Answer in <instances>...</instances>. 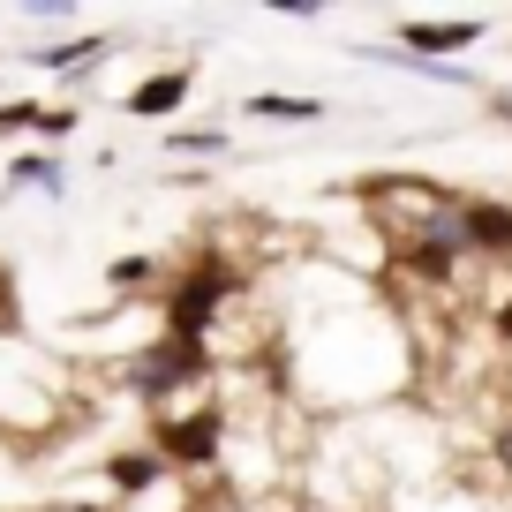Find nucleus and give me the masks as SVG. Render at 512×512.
Returning a JSON list of instances; mask_svg holds the SVG:
<instances>
[{
  "label": "nucleus",
  "mask_w": 512,
  "mask_h": 512,
  "mask_svg": "<svg viewBox=\"0 0 512 512\" xmlns=\"http://www.w3.org/2000/svg\"><path fill=\"white\" fill-rule=\"evenodd\" d=\"M226 437H234V422H226V407H181V415H151V452H159L166 467H181V475H211V467L226 460Z\"/></svg>",
  "instance_id": "f03ea898"
},
{
  "label": "nucleus",
  "mask_w": 512,
  "mask_h": 512,
  "mask_svg": "<svg viewBox=\"0 0 512 512\" xmlns=\"http://www.w3.org/2000/svg\"><path fill=\"white\" fill-rule=\"evenodd\" d=\"M68 128H76V113H68V106H38L31 136H68Z\"/></svg>",
  "instance_id": "2eb2a0df"
},
{
  "label": "nucleus",
  "mask_w": 512,
  "mask_h": 512,
  "mask_svg": "<svg viewBox=\"0 0 512 512\" xmlns=\"http://www.w3.org/2000/svg\"><path fill=\"white\" fill-rule=\"evenodd\" d=\"M362 61H384V68H407V76H422V83H452V91H475V76L467 68H452V61H422V53H400V46H354Z\"/></svg>",
  "instance_id": "6e6552de"
},
{
  "label": "nucleus",
  "mask_w": 512,
  "mask_h": 512,
  "mask_svg": "<svg viewBox=\"0 0 512 512\" xmlns=\"http://www.w3.org/2000/svg\"><path fill=\"white\" fill-rule=\"evenodd\" d=\"M241 113H249V121H272V128H309V121H324L332 106L309 98V91H256Z\"/></svg>",
  "instance_id": "0eeeda50"
},
{
  "label": "nucleus",
  "mask_w": 512,
  "mask_h": 512,
  "mask_svg": "<svg viewBox=\"0 0 512 512\" xmlns=\"http://www.w3.org/2000/svg\"><path fill=\"white\" fill-rule=\"evenodd\" d=\"M106 279L113 287H151V279H159V256H113Z\"/></svg>",
  "instance_id": "4468645a"
},
{
  "label": "nucleus",
  "mask_w": 512,
  "mask_h": 512,
  "mask_svg": "<svg viewBox=\"0 0 512 512\" xmlns=\"http://www.w3.org/2000/svg\"><path fill=\"white\" fill-rule=\"evenodd\" d=\"M106 53H113L106 38H68V46H38L31 61L46 68V76H83V68H98Z\"/></svg>",
  "instance_id": "9d476101"
},
{
  "label": "nucleus",
  "mask_w": 512,
  "mask_h": 512,
  "mask_svg": "<svg viewBox=\"0 0 512 512\" xmlns=\"http://www.w3.org/2000/svg\"><path fill=\"white\" fill-rule=\"evenodd\" d=\"M460 234H467L475 256L512 264V204L505 196H460Z\"/></svg>",
  "instance_id": "20e7f679"
},
{
  "label": "nucleus",
  "mask_w": 512,
  "mask_h": 512,
  "mask_svg": "<svg viewBox=\"0 0 512 512\" xmlns=\"http://www.w3.org/2000/svg\"><path fill=\"white\" fill-rule=\"evenodd\" d=\"M189 91H196V61H174V68H159V76H144L128 91V113L136 121H166V113L189 106Z\"/></svg>",
  "instance_id": "423d86ee"
},
{
  "label": "nucleus",
  "mask_w": 512,
  "mask_h": 512,
  "mask_svg": "<svg viewBox=\"0 0 512 512\" xmlns=\"http://www.w3.org/2000/svg\"><path fill=\"white\" fill-rule=\"evenodd\" d=\"M505 460H512V430H505Z\"/></svg>",
  "instance_id": "6ab92c4d"
},
{
  "label": "nucleus",
  "mask_w": 512,
  "mask_h": 512,
  "mask_svg": "<svg viewBox=\"0 0 512 512\" xmlns=\"http://www.w3.org/2000/svg\"><path fill=\"white\" fill-rule=\"evenodd\" d=\"M106 482H113V490H121V497H144V490H159V482H166V460H159V452H113V460H106Z\"/></svg>",
  "instance_id": "1a4fd4ad"
},
{
  "label": "nucleus",
  "mask_w": 512,
  "mask_h": 512,
  "mask_svg": "<svg viewBox=\"0 0 512 512\" xmlns=\"http://www.w3.org/2000/svg\"><path fill=\"white\" fill-rule=\"evenodd\" d=\"M8 189H46V196H61L68 181H61V159L53 151H23L16 166H8Z\"/></svg>",
  "instance_id": "9b49d317"
},
{
  "label": "nucleus",
  "mask_w": 512,
  "mask_h": 512,
  "mask_svg": "<svg viewBox=\"0 0 512 512\" xmlns=\"http://www.w3.org/2000/svg\"><path fill=\"white\" fill-rule=\"evenodd\" d=\"M490 106H497V121H505V128H512V91H497V98H490Z\"/></svg>",
  "instance_id": "a211bd4d"
},
{
  "label": "nucleus",
  "mask_w": 512,
  "mask_h": 512,
  "mask_svg": "<svg viewBox=\"0 0 512 512\" xmlns=\"http://www.w3.org/2000/svg\"><path fill=\"white\" fill-rule=\"evenodd\" d=\"M0 339H23V302H16V264L0 256Z\"/></svg>",
  "instance_id": "ddd939ff"
},
{
  "label": "nucleus",
  "mask_w": 512,
  "mask_h": 512,
  "mask_svg": "<svg viewBox=\"0 0 512 512\" xmlns=\"http://www.w3.org/2000/svg\"><path fill=\"white\" fill-rule=\"evenodd\" d=\"M196 384H211V347H189V339H151L128 362V392L144 407H166L174 392H196Z\"/></svg>",
  "instance_id": "7ed1b4c3"
},
{
  "label": "nucleus",
  "mask_w": 512,
  "mask_h": 512,
  "mask_svg": "<svg viewBox=\"0 0 512 512\" xmlns=\"http://www.w3.org/2000/svg\"><path fill=\"white\" fill-rule=\"evenodd\" d=\"M31 121H38V106H23V98L0 106V136H31Z\"/></svg>",
  "instance_id": "dca6fc26"
},
{
  "label": "nucleus",
  "mask_w": 512,
  "mask_h": 512,
  "mask_svg": "<svg viewBox=\"0 0 512 512\" xmlns=\"http://www.w3.org/2000/svg\"><path fill=\"white\" fill-rule=\"evenodd\" d=\"M475 38H482V16H407L392 46H400V53H422V61H437V53H467Z\"/></svg>",
  "instance_id": "39448f33"
},
{
  "label": "nucleus",
  "mask_w": 512,
  "mask_h": 512,
  "mask_svg": "<svg viewBox=\"0 0 512 512\" xmlns=\"http://www.w3.org/2000/svg\"><path fill=\"white\" fill-rule=\"evenodd\" d=\"M490 324H497V339H505V354H512V294L497 302V317H490Z\"/></svg>",
  "instance_id": "f3484780"
},
{
  "label": "nucleus",
  "mask_w": 512,
  "mask_h": 512,
  "mask_svg": "<svg viewBox=\"0 0 512 512\" xmlns=\"http://www.w3.org/2000/svg\"><path fill=\"white\" fill-rule=\"evenodd\" d=\"M166 151H181V159H226V128H166Z\"/></svg>",
  "instance_id": "f8f14e48"
},
{
  "label": "nucleus",
  "mask_w": 512,
  "mask_h": 512,
  "mask_svg": "<svg viewBox=\"0 0 512 512\" xmlns=\"http://www.w3.org/2000/svg\"><path fill=\"white\" fill-rule=\"evenodd\" d=\"M234 302H249V272H241V264H226L219 249H204L189 272H174V279H166V294H159L166 339L211 347V332L226 324V309H234Z\"/></svg>",
  "instance_id": "f257e3e1"
}]
</instances>
